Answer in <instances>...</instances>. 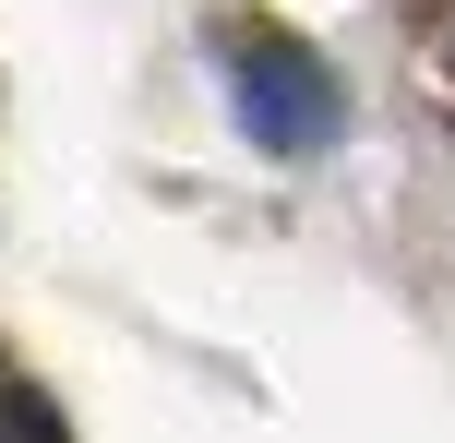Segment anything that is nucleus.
<instances>
[{"instance_id": "nucleus-2", "label": "nucleus", "mask_w": 455, "mask_h": 443, "mask_svg": "<svg viewBox=\"0 0 455 443\" xmlns=\"http://www.w3.org/2000/svg\"><path fill=\"white\" fill-rule=\"evenodd\" d=\"M0 443H60V420H48L24 384H0Z\"/></svg>"}, {"instance_id": "nucleus-1", "label": "nucleus", "mask_w": 455, "mask_h": 443, "mask_svg": "<svg viewBox=\"0 0 455 443\" xmlns=\"http://www.w3.org/2000/svg\"><path fill=\"white\" fill-rule=\"evenodd\" d=\"M228 108H240V132L264 144V156H323L336 120H347V96H336V72H323L299 36L240 24V36H228Z\"/></svg>"}]
</instances>
